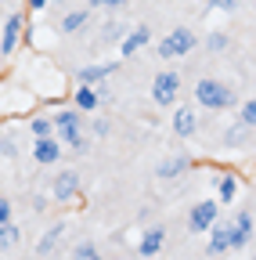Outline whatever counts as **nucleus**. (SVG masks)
<instances>
[{
	"instance_id": "f257e3e1",
	"label": "nucleus",
	"mask_w": 256,
	"mask_h": 260,
	"mask_svg": "<svg viewBox=\"0 0 256 260\" xmlns=\"http://www.w3.org/2000/svg\"><path fill=\"white\" fill-rule=\"evenodd\" d=\"M195 102L199 105H206V109H228V105H235V94H231V87L228 83H220V80H199L195 83Z\"/></svg>"
},
{
	"instance_id": "f03ea898",
	"label": "nucleus",
	"mask_w": 256,
	"mask_h": 260,
	"mask_svg": "<svg viewBox=\"0 0 256 260\" xmlns=\"http://www.w3.org/2000/svg\"><path fill=\"white\" fill-rule=\"evenodd\" d=\"M191 47H195V32H191V29H173L170 37L155 47V54L159 58H184Z\"/></svg>"
},
{
	"instance_id": "7ed1b4c3",
	"label": "nucleus",
	"mask_w": 256,
	"mask_h": 260,
	"mask_svg": "<svg viewBox=\"0 0 256 260\" xmlns=\"http://www.w3.org/2000/svg\"><path fill=\"white\" fill-rule=\"evenodd\" d=\"M51 123L58 126V134H61V141H69L72 148H83V126H80V112L65 109V112H58V116H54Z\"/></svg>"
},
{
	"instance_id": "20e7f679",
	"label": "nucleus",
	"mask_w": 256,
	"mask_h": 260,
	"mask_svg": "<svg viewBox=\"0 0 256 260\" xmlns=\"http://www.w3.org/2000/svg\"><path fill=\"white\" fill-rule=\"evenodd\" d=\"M177 90H180V76H177V73H159L155 83H152L155 105H173V102H177Z\"/></svg>"
},
{
	"instance_id": "39448f33",
	"label": "nucleus",
	"mask_w": 256,
	"mask_h": 260,
	"mask_svg": "<svg viewBox=\"0 0 256 260\" xmlns=\"http://www.w3.org/2000/svg\"><path fill=\"white\" fill-rule=\"evenodd\" d=\"M216 217H220V206H216L213 199H206V203H199L195 210H191L188 228H191V232H209V228L216 224Z\"/></svg>"
},
{
	"instance_id": "423d86ee",
	"label": "nucleus",
	"mask_w": 256,
	"mask_h": 260,
	"mask_svg": "<svg viewBox=\"0 0 256 260\" xmlns=\"http://www.w3.org/2000/svg\"><path fill=\"white\" fill-rule=\"evenodd\" d=\"M249 239H252V213H238L231 224V249L249 246Z\"/></svg>"
},
{
	"instance_id": "0eeeda50",
	"label": "nucleus",
	"mask_w": 256,
	"mask_h": 260,
	"mask_svg": "<svg viewBox=\"0 0 256 260\" xmlns=\"http://www.w3.org/2000/svg\"><path fill=\"white\" fill-rule=\"evenodd\" d=\"M18 32H22V15H11L4 22V37H0V51H4V54H11L18 47Z\"/></svg>"
},
{
	"instance_id": "6e6552de",
	"label": "nucleus",
	"mask_w": 256,
	"mask_h": 260,
	"mask_svg": "<svg viewBox=\"0 0 256 260\" xmlns=\"http://www.w3.org/2000/svg\"><path fill=\"white\" fill-rule=\"evenodd\" d=\"M228 249H231V228L216 220L209 228V253H228Z\"/></svg>"
},
{
	"instance_id": "1a4fd4ad",
	"label": "nucleus",
	"mask_w": 256,
	"mask_h": 260,
	"mask_svg": "<svg viewBox=\"0 0 256 260\" xmlns=\"http://www.w3.org/2000/svg\"><path fill=\"white\" fill-rule=\"evenodd\" d=\"M76 188H80V177H76L72 170H65V174H58V181H54V199H58V203H65V199H72V195H76Z\"/></svg>"
},
{
	"instance_id": "9d476101",
	"label": "nucleus",
	"mask_w": 256,
	"mask_h": 260,
	"mask_svg": "<svg viewBox=\"0 0 256 260\" xmlns=\"http://www.w3.org/2000/svg\"><path fill=\"white\" fill-rule=\"evenodd\" d=\"M58 155H61V145L54 138H36V148H33L36 162H58Z\"/></svg>"
},
{
	"instance_id": "9b49d317",
	"label": "nucleus",
	"mask_w": 256,
	"mask_h": 260,
	"mask_svg": "<svg viewBox=\"0 0 256 260\" xmlns=\"http://www.w3.org/2000/svg\"><path fill=\"white\" fill-rule=\"evenodd\" d=\"M163 239H166L163 228H152V232L141 239V246H137V249H141V256H155L159 249H163Z\"/></svg>"
},
{
	"instance_id": "f8f14e48",
	"label": "nucleus",
	"mask_w": 256,
	"mask_h": 260,
	"mask_svg": "<svg viewBox=\"0 0 256 260\" xmlns=\"http://www.w3.org/2000/svg\"><path fill=\"white\" fill-rule=\"evenodd\" d=\"M144 44H148V29H144V25H137V29L130 32V37L123 40V58H130V54H137V51H141Z\"/></svg>"
},
{
	"instance_id": "ddd939ff",
	"label": "nucleus",
	"mask_w": 256,
	"mask_h": 260,
	"mask_svg": "<svg viewBox=\"0 0 256 260\" xmlns=\"http://www.w3.org/2000/svg\"><path fill=\"white\" fill-rule=\"evenodd\" d=\"M108 73H112V65H87V69H80V83L94 87V83H101Z\"/></svg>"
},
{
	"instance_id": "4468645a",
	"label": "nucleus",
	"mask_w": 256,
	"mask_h": 260,
	"mask_svg": "<svg viewBox=\"0 0 256 260\" xmlns=\"http://www.w3.org/2000/svg\"><path fill=\"white\" fill-rule=\"evenodd\" d=\"M173 130H177L180 138L195 134V112H191V109H177V116H173Z\"/></svg>"
},
{
	"instance_id": "2eb2a0df",
	"label": "nucleus",
	"mask_w": 256,
	"mask_h": 260,
	"mask_svg": "<svg viewBox=\"0 0 256 260\" xmlns=\"http://www.w3.org/2000/svg\"><path fill=\"white\" fill-rule=\"evenodd\" d=\"M188 170V159L184 155H170L163 167H159V177H177V174H184Z\"/></svg>"
},
{
	"instance_id": "dca6fc26",
	"label": "nucleus",
	"mask_w": 256,
	"mask_h": 260,
	"mask_svg": "<svg viewBox=\"0 0 256 260\" xmlns=\"http://www.w3.org/2000/svg\"><path fill=\"white\" fill-rule=\"evenodd\" d=\"M235 195H238V177H220V203H231L235 199Z\"/></svg>"
},
{
	"instance_id": "f3484780",
	"label": "nucleus",
	"mask_w": 256,
	"mask_h": 260,
	"mask_svg": "<svg viewBox=\"0 0 256 260\" xmlns=\"http://www.w3.org/2000/svg\"><path fill=\"white\" fill-rule=\"evenodd\" d=\"M76 105H80V109H98V90H94V87H80Z\"/></svg>"
},
{
	"instance_id": "a211bd4d",
	"label": "nucleus",
	"mask_w": 256,
	"mask_h": 260,
	"mask_svg": "<svg viewBox=\"0 0 256 260\" xmlns=\"http://www.w3.org/2000/svg\"><path fill=\"white\" fill-rule=\"evenodd\" d=\"M72 260H101V253H98V246H94V242H80V246L72 249Z\"/></svg>"
},
{
	"instance_id": "6ab92c4d",
	"label": "nucleus",
	"mask_w": 256,
	"mask_h": 260,
	"mask_svg": "<svg viewBox=\"0 0 256 260\" xmlns=\"http://www.w3.org/2000/svg\"><path fill=\"white\" fill-rule=\"evenodd\" d=\"M61 232H65V224H54V228H51V232H47V235H44V239H40V246H36V249H40V253H51V249H54V242H58V235H61Z\"/></svg>"
},
{
	"instance_id": "aec40b11",
	"label": "nucleus",
	"mask_w": 256,
	"mask_h": 260,
	"mask_svg": "<svg viewBox=\"0 0 256 260\" xmlns=\"http://www.w3.org/2000/svg\"><path fill=\"white\" fill-rule=\"evenodd\" d=\"M8 246H18V228L15 224H0V249Z\"/></svg>"
},
{
	"instance_id": "412c9836",
	"label": "nucleus",
	"mask_w": 256,
	"mask_h": 260,
	"mask_svg": "<svg viewBox=\"0 0 256 260\" xmlns=\"http://www.w3.org/2000/svg\"><path fill=\"white\" fill-rule=\"evenodd\" d=\"M87 15H90V11H72V15H65V18H61V29H65V32H76V29L87 22Z\"/></svg>"
},
{
	"instance_id": "4be33fe9",
	"label": "nucleus",
	"mask_w": 256,
	"mask_h": 260,
	"mask_svg": "<svg viewBox=\"0 0 256 260\" xmlns=\"http://www.w3.org/2000/svg\"><path fill=\"white\" fill-rule=\"evenodd\" d=\"M245 130H252V123H256V102H245L242 105V119H238Z\"/></svg>"
},
{
	"instance_id": "5701e85b",
	"label": "nucleus",
	"mask_w": 256,
	"mask_h": 260,
	"mask_svg": "<svg viewBox=\"0 0 256 260\" xmlns=\"http://www.w3.org/2000/svg\"><path fill=\"white\" fill-rule=\"evenodd\" d=\"M33 134H36V138H51V134H54V123H51V119H44V116H40V119H33Z\"/></svg>"
},
{
	"instance_id": "b1692460",
	"label": "nucleus",
	"mask_w": 256,
	"mask_h": 260,
	"mask_svg": "<svg viewBox=\"0 0 256 260\" xmlns=\"http://www.w3.org/2000/svg\"><path fill=\"white\" fill-rule=\"evenodd\" d=\"M206 47L209 51H224V47H228V37H224V32H213V37L206 40Z\"/></svg>"
},
{
	"instance_id": "393cba45",
	"label": "nucleus",
	"mask_w": 256,
	"mask_h": 260,
	"mask_svg": "<svg viewBox=\"0 0 256 260\" xmlns=\"http://www.w3.org/2000/svg\"><path fill=\"white\" fill-rule=\"evenodd\" d=\"M0 224H11V203L0 199Z\"/></svg>"
},
{
	"instance_id": "a878e982",
	"label": "nucleus",
	"mask_w": 256,
	"mask_h": 260,
	"mask_svg": "<svg viewBox=\"0 0 256 260\" xmlns=\"http://www.w3.org/2000/svg\"><path fill=\"white\" fill-rule=\"evenodd\" d=\"M119 4H126V0H94V8H119Z\"/></svg>"
},
{
	"instance_id": "bb28decb",
	"label": "nucleus",
	"mask_w": 256,
	"mask_h": 260,
	"mask_svg": "<svg viewBox=\"0 0 256 260\" xmlns=\"http://www.w3.org/2000/svg\"><path fill=\"white\" fill-rule=\"evenodd\" d=\"M29 8H33V11H44V8H47V0H29Z\"/></svg>"
},
{
	"instance_id": "cd10ccee",
	"label": "nucleus",
	"mask_w": 256,
	"mask_h": 260,
	"mask_svg": "<svg viewBox=\"0 0 256 260\" xmlns=\"http://www.w3.org/2000/svg\"><path fill=\"white\" fill-rule=\"evenodd\" d=\"M213 8H235V0H213Z\"/></svg>"
}]
</instances>
